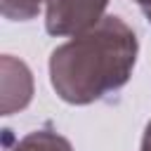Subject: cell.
Masks as SVG:
<instances>
[{
    "mask_svg": "<svg viewBox=\"0 0 151 151\" xmlns=\"http://www.w3.org/2000/svg\"><path fill=\"white\" fill-rule=\"evenodd\" d=\"M134 31L116 14L57 45L50 54V83L66 104L85 106L120 90L137 64Z\"/></svg>",
    "mask_w": 151,
    "mask_h": 151,
    "instance_id": "cell-1",
    "label": "cell"
},
{
    "mask_svg": "<svg viewBox=\"0 0 151 151\" xmlns=\"http://www.w3.org/2000/svg\"><path fill=\"white\" fill-rule=\"evenodd\" d=\"M109 0H50L45 9V31L50 35H78L104 19Z\"/></svg>",
    "mask_w": 151,
    "mask_h": 151,
    "instance_id": "cell-2",
    "label": "cell"
},
{
    "mask_svg": "<svg viewBox=\"0 0 151 151\" xmlns=\"http://www.w3.org/2000/svg\"><path fill=\"white\" fill-rule=\"evenodd\" d=\"M33 97V76L21 59L2 57V116H12L28 106Z\"/></svg>",
    "mask_w": 151,
    "mask_h": 151,
    "instance_id": "cell-3",
    "label": "cell"
},
{
    "mask_svg": "<svg viewBox=\"0 0 151 151\" xmlns=\"http://www.w3.org/2000/svg\"><path fill=\"white\" fill-rule=\"evenodd\" d=\"M9 151H73L71 142L54 130H33Z\"/></svg>",
    "mask_w": 151,
    "mask_h": 151,
    "instance_id": "cell-4",
    "label": "cell"
},
{
    "mask_svg": "<svg viewBox=\"0 0 151 151\" xmlns=\"http://www.w3.org/2000/svg\"><path fill=\"white\" fill-rule=\"evenodd\" d=\"M47 2L50 0H0V12L9 21H28Z\"/></svg>",
    "mask_w": 151,
    "mask_h": 151,
    "instance_id": "cell-5",
    "label": "cell"
},
{
    "mask_svg": "<svg viewBox=\"0 0 151 151\" xmlns=\"http://www.w3.org/2000/svg\"><path fill=\"white\" fill-rule=\"evenodd\" d=\"M139 151H151V120H149V125H146V130H144V137H142V146H139Z\"/></svg>",
    "mask_w": 151,
    "mask_h": 151,
    "instance_id": "cell-6",
    "label": "cell"
},
{
    "mask_svg": "<svg viewBox=\"0 0 151 151\" xmlns=\"http://www.w3.org/2000/svg\"><path fill=\"white\" fill-rule=\"evenodd\" d=\"M142 12H144V17H146V21L151 24V5H146V7H142Z\"/></svg>",
    "mask_w": 151,
    "mask_h": 151,
    "instance_id": "cell-7",
    "label": "cell"
},
{
    "mask_svg": "<svg viewBox=\"0 0 151 151\" xmlns=\"http://www.w3.org/2000/svg\"><path fill=\"white\" fill-rule=\"evenodd\" d=\"M139 7H146V5H151V0H134Z\"/></svg>",
    "mask_w": 151,
    "mask_h": 151,
    "instance_id": "cell-8",
    "label": "cell"
}]
</instances>
